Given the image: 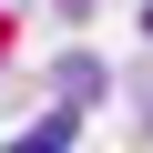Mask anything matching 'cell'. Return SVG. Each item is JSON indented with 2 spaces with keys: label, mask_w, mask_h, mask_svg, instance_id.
<instances>
[{
  "label": "cell",
  "mask_w": 153,
  "mask_h": 153,
  "mask_svg": "<svg viewBox=\"0 0 153 153\" xmlns=\"http://www.w3.org/2000/svg\"><path fill=\"white\" fill-rule=\"evenodd\" d=\"M71 143H82V123H71V112H51V123H31L10 153H71Z\"/></svg>",
  "instance_id": "6da1fadb"
},
{
  "label": "cell",
  "mask_w": 153,
  "mask_h": 153,
  "mask_svg": "<svg viewBox=\"0 0 153 153\" xmlns=\"http://www.w3.org/2000/svg\"><path fill=\"white\" fill-rule=\"evenodd\" d=\"M61 10H92V0H61Z\"/></svg>",
  "instance_id": "7a4b0ae2"
},
{
  "label": "cell",
  "mask_w": 153,
  "mask_h": 153,
  "mask_svg": "<svg viewBox=\"0 0 153 153\" xmlns=\"http://www.w3.org/2000/svg\"><path fill=\"white\" fill-rule=\"evenodd\" d=\"M143 31H153V0H143Z\"/></svg>",
  "instance_id": "3957f363"
}]
</instances>
